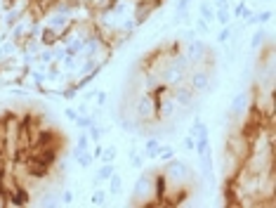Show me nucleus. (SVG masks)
Listing matches in <instances>:
<instances>
[{
	"label": "nucleus",
	"instance_id": "nucleus-1",
	"mask_svg": "<svg viewBox=\"0 0 276 208\" xmlns=\"http://www.w3.org/2000/svg\"><path fill=\"white\" fill-rule=\"evenodd\" d=\"M161 173L166 175V180H168V187H184L186 182H191L193 180V173H191V168H189V163L182 159H170L166 161L163 166H161Z\"/></svg>",
	"mask_w": 276,
	"mask_h": 208
},
{
	"label": "nucleus",
	"instance_id": "nucleus-2",
	"mask_svg": "<svg viewBox=\"0 0 276 208\" xmlns=\"http://www.w3.org/2000/svg\"><path fill=\"white\" fill-rule=\"evenodd\" d=\"M215 69H208L203 64L199 66H191L189 74H186V85L191 88L196 95H203V92H213L215 88Z\"/></svg>",
	"mask_w": 276,
	"mask_h": 208
},
{
	"label": "nucleus",
	"instance_id": "nucleus-3",
	"mask_svg": "<svg viewBox=\"0 0 276 208\" xmlns=\"http://www.w3.org/2000/svg\"><path fill=\"white\" fill-rule=\"evenodd\" d=\"M135 118H139L142 123H159V114H156V95L153 92H137L135 97Z\"/></svg>",
	"mask_w": 276,
	"mask_h": 208
},
{
	"label": "nucleus",
	"instance_id": "nucleus-4",
	"mask_svg": "<svg viewBox=\"0 0 276 208\" xmlns=\"http://www.w3.org/2000/svg\"><path fill=\"white\" fill-rule=\"evenodd\" d=\"M182 111H186V109H182L180 104L175 102V97L170 95V90L156 97V114H159V123L175 121L177 116H182Z\"/></svg>",
	"mask_w": 276,
	"mask_h": 208
},
{
	"label": "nucleus",
	"instance_id": "nucleus-5",
	"mask_svg": "<svg viewBox=\"0 0 276 208\" xmlns=\"http://www.w3.org/2000/svg\"><path fill=\"white\" fill-rule=\"evenodd\" d=\"M132 201L135 203L153 201V173H139L135 189H132Z\"/></svg>",
	"mask_w": 276,
	"mask_h": 208
},
{
	"label": "nucleus",
	"instance_id": "nucleus-6",
	"mask_svg": "<svg viewBox=\"0 0 276 208\" xmlns=\"http://www.w3.org/2000/svg\"><path fill=\"white\" fill-rule=\"evenodd\" d=\"M182 52H184V57L189 59L191 66H199V64H203L208 59V45L201 41V38H191V41H186L184 45H182Z\"/></svg>",
	"mask_w": 276,
	"mask_h": 208
},
{
	"label": "nucleus",
	"instance_id": "nucleus-7",
	"mask_svg": "<svg viewBox=\"0 0 276 208\" xmlns=\"http://www.w3.org/2000/svg\"><path fill=\"white\" fill-rule=\"evenodd\" d=\"M250 92L248 90H239L234 92V97L229 102V118H234V121H241L246 114L250 111Z\"/></svg>",
	"mask_w": 276,
	"mask_h": 208
},
{
	"label": "nucleus",
	"instance_id": "nucleus-8",
	"mask_svg": "<svg viewBox=\"0 0 276 208\" xmlns=\"http://www.w3.org/2000/svg\"><path fill=\"white\" fill-rule=\"evenodd\" d=\"M170 95H173L175 102L180 104L182 109H193V107H196V99H199V95H196V92L186 85V81L173 85V88H170Z\"/></svg>",
	"mask_w": 276,
	"mask_h": 208
},
{
	"label": "nucleus",
	"instance_id": "nucleus-9",
	"mask_svg": "<svg viewBox=\"0 0 276 208\" xmlns=\"http://www.w3.org/2000/svg\"><path fill=\"white\" fill-rule=\"evenodd\" d=\"M43 24L50 28H55V31H62V28H66L71 24V17H66V14L62 12H55V10H50L45 17H43Z\"/></svg>",
	"mask_w": 276,
	"mask_h": 208
},
{
	"label": "nucleus",
	"instance_id": "nucleus-10",
	"mask_svg": "<svg viewBox=\"0 0 276 208\" xmlns=\"http://www.w3.org/2000/svg\"><path fill=\"white\" fill-rule=\"evenodd\" d=\"M159 149H161V140L159 135H146L144 145H142V154L146 161H159Z\"/></svg>",
	"mask_w": 276,
	"mask_h": 208
},
{
	"label": "nucleus",
	"instance_id": "nucleus-11",
	"mask_svg": "<svg viewBox=\"0 0 276 208\" xmlns=\"http://www.w3.org/2000/svg\"><path fill=\"white\" fill-rule=\"evenodd\" d=\"M113 173H116V163H106V161H102L99 168H97V173L92 175V187H102Z\"/></svg>",
	"mask_w": 276,
	"mask_h": 208
},
{
	"label": "nucleus",
	"instance_id": "nucleus-12",
	"mask_svg": "<svg viewBox=\"0 0 276 208\" xmlns=\"http://www.w3.org/2000/svg\"><path fill=\"white\" fill-rule=\"evenodd\" d=\"M229 12H231V19L243 21V19H248L250 14H253V7L248 5V0H236L234 5L229 7Z\"/></svg>",
	"mask_w": 276,
	"mask_h": 208
},
{
	"label": "nucleus",
	"instance_id": "nucleus-13",
	"mask_svg": "<svg viewBox=\"0 0 276 208\" xmlns=\"http://www.w3.org/2000/svg\"><path fill=\"white\" fill-rule=\"evenodd\" d=\"M106 182H109V189H106V194L113 196V199L123 196V192H125V182H123V175L118 173V170H116L113 175H111V178H109Z\"/></svg>",
	"mask_w": 276,
	"mask_h": 208
},
{
	"label": "nucleus",
	"instance_id": "nucleus-14",
	"mask_svg": "<svg viewBox=\"0 0 276 208\" xmlns=\"http://www.w3.org/2000/svg\"><path fill=\"white\" fill-rule=\"evenodd\" d=\"M38 41H41L43 48H52L55 43H59V31H55V28H50L43 24V31H41V36H38Z\"/></svg>",
	"mask_w": 276,
	"mask_h": 208
},
{
	"label": "nucleus",
	"instance_id": "nucleus-15",
	"mask_svg": "<svg viewBox=\"0 0 276 208\" xmlns=\"http://www.w3.org/2000/svg\"><path fill=\"white\" fill-rule=\"evenodd\" d=\"M234 36H236L234 24H227V26H220V31L215 33V41L220 43V45H229V43L234 41Z\"/></svg>",
	"mask_w": 276,
	"mask_h": 208
},
{
	"label": "nucleus",
	"instance_id": "nucleus-16",
	"mask_svg": "<svg viewBox=\"0 0 276 208\" xmlns=\"http://www.w3.org/2000/svg\"><path fill=\"white\" fill-rule=\"evenodd\" d=\"M199 17L206 19L208 24H215V7L210 0H201L199 3Z\"/></svg>",
	"mask_w": 276,
	"mask_h": 208
},
{
	"label": "nucleus",
	"instance_id": "nucleus-17",
	"mask_svg": "<svg viewBox=\"0 0 276 208\" xmlns=\"http://www.w3.org/2000/svg\"><path fill=\"white\" fill-rule=\"evenodd\" d=\"M73 161L78 163V168H81V170H88V168L95 166V156H92L90 149H85V152H78L76 156H73Z\"/></svg>",
	"mask_w": 276,
	"mask_h": 208
},
{
	"label": "nucleus",
	"instance_id": "nucleus-18",
	"mask_svg": "<svg viewBox=\"0 0 276 208\" xmlns=\"http://www.w3.org/2000/svg\"><path fill=\"white\" fill-rule=\"evenodd\" d=\"M128 163H130L135 170H142V168H144V163H146V159H144V154L139 152L137 147H132L130 152H128Z\"/></svg>",
	"mask_w": 276,
	"mask_h": 208
},
{
	"label": "nucleus",
	"instance_id": "nucleus-19",
	"mask_svg": "<svg viewBox=\"0 0 276 208\" xmlns=\"http://www.w3.org/2000/svg\"><path fill=\"white\" fill-rule=\"evenodd\" d=\"M264 38H267V31H264L262 26H257L255 31H253V36H250V50H253V52H257V50H262Z\"/></svg>",
	"mask_w": 276,
	"mask_h": 208
},
{
	"label": "nucleus",
	"instance_id": "nucleus-20",
	"mask_svg": "<svg viewBox=\"0 0 276 208\" xmlns=\"http://www.w3.org/2000/svg\"><path fill=\"white\" fill-rule=\"evenodd\" d=\"M90 147H92V142H90V137H88V132L81 130V135L76 137V147L71 149V159H73L78 152H85V149H90Z\"/></svg>",
	"mask_w": 276,
	"mask_h": 208
},
{
	"label": "nucleus",
	"instance_id": "nucleus-21",
	"mask_svg": "<svg viewBox=\"0 0 276 208\" xmlns=\"http://www.w3.org/2000/svg\"><path fill=\"white\" fill-rule=\"evenodd\" d=\"M35 206H41V208H57V206H62V201H59V196H57V194H43L41 199H35Z\"/></svg>",
	"mask_w": 276,
	"mask_h": 208
},
{
	"label": "nucleus",
	"instance_id": "nucleus-22",
	"mask_svg": "<svg viewBox=\"0 0 276 208\" xmlns=\"http://www.w3.org/2000/svg\"><path fill=\"white\" fill-rule=\"evenodd\" d=\"M231 12H229L227 7H215V24H220V26H227L231 24Z\"/></svg>",
	"mask_w": 276,
	"mask_h": 208
},
{
	"label": "nucleus",
	"instance_id": "nucleus-23",
	"mask_svg": "<svg viewBox=\"0 0 276 208\" xmlns=\"http://www.w3.org/2000/svg\"><path fill=\"white\" fill-rule=\"evenodd\" d=\"M255 21H257V26L271 24V21H274V10H271V7H267V10H255Z\"/></svg>",
	"mask_w": 276,
	"mask_h": 208
},
{
	"label": "nucleus",
	"instance_id": "nucleus-24",
	"mask_svg": "<svg viewBox=\"0 0 276 208\" xmlns=\"http://www.w3.org/2000/svg\"><path fill=\"white\" fill-rule=\"evenodd\" d=\"M189 135H193V137H201V135H210L206 121H201V118H193L191 128H189Z\"/></svg>",
	"mask_w": 276,
	"mask_h": 208
},
{
	"label": "nucleus",
	"instance_id": "nucleus-25",
	"mask_svg": "<svg viewBox=\"0 0 276 208\" xmlns=\"http://www.w3.org/2000/svg\"><path fill=\"white\" fill-rule=\"evenodd\" d=\"M106 199H109V194H106V189H99V187H95V192L90 194V206H104L106 203Z\"/></svg>",
	"mask_w": 276,
	"mask_h": 208
},
{
	"label": "nucleus",
	"instance_id": "nucleus-26",
	"mask_svg": "<svg viewBox=\"0 0 276 208\" xmlns=\"http://www.w3.org/2000/svg\"><path fill=\"white\" fill-rule=\"evenodd\" d=\"M116 159H118V147H116V145L104 147L102 159H99V161H106V163H116Z\"/></svg>",
	"mask_w": 276,
	"mask_h": 208
},
{
	"label": "nucleus",
	"instance_id": "nucleus-27",
	"mask_svg": "<svg viewBox=\"0 0 276 208\" xmlns=\"http://www.w3.org/2000/svg\"><path fill=\"white\" fill-rule=\"evenodd\" d=\"M175 147L173 145H161V149H159V161L161 163H166V161H170V159H175Z\"/></svg>",
	"mask_w": 276,
	"mask_h": 208
},
{
	"label": "nucleus",
	"instance_id": "nucleus-28",
	"mask_svg": "<svg viewBox=\"0 0 276 208\" xmlns=\"http://www.w3.org/2000/svg\"><path fill=\"white\" fill-rule=\"evenodd\" d=\"M210 149V135H201V137H196V145H193V152L199 154H203V152H208Z\"/></svg>",
	"mask_w": 276,
	"mask_h": 208
},
{
	"label": "nucleus",
	"instance_id": "nucleus-29",
	"mask_svg": "<svg viewBox=\"0 0 276 208\" xmlns=\"http://www.w3.org/2000/svg\"><path fill=\"white\" fill-rule=\"evenodd\" d=\"M193 31H196V36H208L210 33V24H208L206 19H201V17H196V21H193Z\"/></svg>",
	"mask_w": 276,
	"mask_h": 208
},
{
	"label": "nucleus",
	"instance_id": "nucleus-30",
	"mask_svg": "<svg viewBox=\"0 0 276 208\" xmlns=\"http://www.w3.org/2000/svg\"><path fill=\"white\" fill-rule=\"evenodd\" d=\"M59 201H62V206H73L76 203V192L73 189H64L59 194Z\"/></svg>",
	"mask_w": 276,
	"mask_h": 208
},
{
	"label": "nucleus",
	"instance_id": "nucleus-31",
	"mask_svg": "<svg viewBox=\"0 0 276 208\" xmlns=\"http://www.w3.org/2000/svg\"><path fill=\"white\" fill-rule=\"evenodd\" d=\"M193 145H196V137H193V135H189V132H186L184 137H182L180 147H182V149H184V152H193Z\"/></svg>",
	"mask_w": 276,
	"mask_h": 208
},
{
	"label": "nucleus",
	"instance_id": "nucleus-32",
	"mask_svg": "<svg viewBox=\"0 0 276 208\" xmlns=\"http://www.w3.org/2000/svg\"><path fill=\"white\" fill-rule=\"evenodd\" d=\"M191 38H196V31H193V28L191 26H189V28H180V33H177V41H191Z\"/></svg>",
	"mask_w": 276,
	"mask_h": 208
},
{
	"label": "nucleus",
	"instance_id": "nucleus-33",
	"mask_svg": "<svg viewBox=\"0 0 276 208\" xmlns=\"http://www.w3.org/2000/svg\"><path fill=\"white\" fill-rule=\"evenodd\" d=\"M64 118L73 123V121H76V118H78V111H76V107H64Z\"/></svg>",
	"mask_w": 276,
	"mask_h": 208
},
{
	"label": "nucleus",
	"instance_id": "nucleus-34",
	"mask_svg": "<svg viewBox=\"0 0 276 208\" xmlns=\"http://www.w3.org/2000/svg\"><path fill=\"white\" fill-rule=\"evenodd\" d=\"M95 107H104V104H106V92H97L95 95Z\"/></svg>",
	"mask_w": 276,
	"mask_h": 208
},
{
	"label": "nucleus",
	"instance_id": "nucleus-35",
	"mask_svg": "<svg viewBox=\"0 0 276 208\" xmlns=\"http://www.w3.org/2000/svg\"><path fill=\"white\" fill-rule=\"evenodd\" d=\"M76 111H78V114H90V102H81L76 107Z\"/></svg>",
	"mask_w": 276,
	"mask_h": 208
},
{
	"label": "nucleus",
	"instance_id": "nucleus-36",
	"mask_svg": "<svg viewBox=\"0 0 276 208\" xmlns=\"http://www.w3.org/2000/svg\"><path fill=\"white\" fill-rule=\"evenodd\" d=\"M210 3H213V7H231V0H210Z\"/></svg>",
	"mask_w": 276,
	"mask_h": 208
},
{
	"label": "nucleus",
	"instance_id": "nucleus-37",
	"mask_svg": "<svg viewBox=\"0 0 276 208\" xmlns=\"http://www.w3.org/2000/svg\"><path fill=\"white\" fill-rule=\"evenodd\" d=\"M95 95H97V90H88V92H83V102H92V99H95Z\"/></svg>",
	"mask_w": 276,
	"mask_h": 208
},
{
	"label": "nucleus",
	"instance_id": "nucleus-38",
	"mask_svg": "<svg viewBox=\"0 0 276 208\" xmlns=\"http://www.w3.org/2000/svg\"><path fill=\"white\" fill-rule=\"evenodd\" d=\"M0 206H7V189L0 187Z\"/></svg>",
	"mask_w": 276,
	"mask_h": 208
}]
</instances>
